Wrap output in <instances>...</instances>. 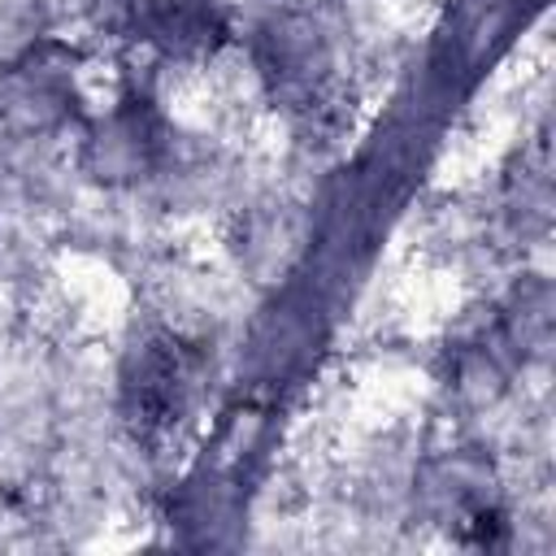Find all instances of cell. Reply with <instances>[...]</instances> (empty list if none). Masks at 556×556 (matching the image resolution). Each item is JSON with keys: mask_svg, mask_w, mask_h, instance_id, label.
I'll return each instance as SVG.
<instances>
[{"mask_svg": "<svg viewBox=\"0 0 556 556\" xmlns=\"http://www.w3.org/2000/svg\"><path fill=\"white\" fill-rule=\"evenodd\" d=\"M195 387V356L187 343L156 334L143 339L122 369V404L135 430L152 434L182 417Z\"/></svg>", "mask_w": 556, "mask_h": 556, "instance_id": "cell-1", "label": "cell"}, {"mask_svg": "<svg viewBox=\"0 0 556 556\" xmlns=\"http://www.w3.org/2000/svg\"><path fill=\"white\" fill-rule=\"evenodd\" d=\"M74 100V52L39 43L17 56L0 78V113L17 130H43L70 113Z\"/></svg>", "mask_w": 556, "mask_h": 556, "instance_id": "cell-2", "label": "cell"}, {"mask_svg": "<svg viewBox=\"0 0 556 556\" xmlns=\"http://www.w3.org/2000/svg\"><path fill=\"white\" fill-rule=\"evenodd\" d=\"M109 22L130 26L139 39L156 43L169 56L213 52L226 35L222 0H104Z\"/></svg>", "mask_w": 556, "mask_h": 556, "instance_id": "cell-3", "label": "cell"}, {"mask_svg": "<svg viewBox=\"0 0 556 556\" xmlns=\"http://www.w3.org/2000/svg\"><path fill=\"white\" fill-rule=\"evenodd\" d=\"M165 148L161 117L152 113L148 100H122L113 113H104L91 126L87 139V169L104 182H130L143 178Z\"/></svg>", "mask_w": 556, "mask_h": 556, "instance_id": "cell-4", "label": "cell"}]
</instances>
